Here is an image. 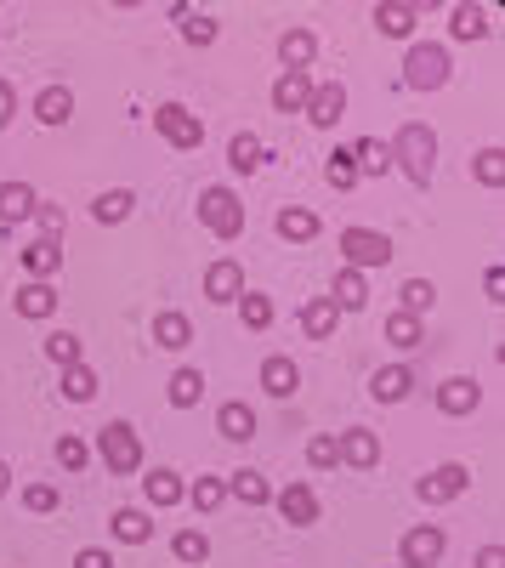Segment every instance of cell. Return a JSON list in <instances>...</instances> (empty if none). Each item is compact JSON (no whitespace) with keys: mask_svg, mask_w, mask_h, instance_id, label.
Returning <instances> with one entry per match:
<instances>
[{"mask_svg":"<svg viewBox=\"0 0 505 568\" xmlns=\"http://www.w3.org/2000/svg\"><path fill=\"white\" fill-rule=\"evenodd\" d=\"M216 426H222L227 444H250V438H256V409H250V404H222Z\"/></svg>","mask_w":505,"mask_h":568,"instance_id":"obj_18","label":"cell"},{"mask_svg":"<svg viewBox=\"0 0 505 568\" xmlns=\"http://www.w3.org/2000/svg\"><path fill=\"white\" fill-rule=\"evenodd\" d=\"M154 131L171 142V148H199V142H205V125L193 120L182 103H159L154 108Z\"/></svg>","mask_w":505,"mask_h":568,"instance_id":"obj_6","label":"cell"},{"mask_svg":"<svg viewBox=\"0 0 505 568\" xmlns=\"http://www.w3.org/2000/svg\"><path fill=\"white\" fill-rule=\"evenodd\" d=\"M477 568H505V551L500 546H483V551H477Z\"/></svg>","mask_w":505,"mask_h":568,"instance_id":"obj_52","label":"cell"},{"mask_svg":"<svg viewBox=\"0 0 505 568\" xmlns=\"http://www.w3.org/2000/svg\"><path fill=\"white\" fill-rule=\"evenodd\" d=\"M262 387H267V398H296V387H301L296 358L267 353V358H262Z\"/></svg>","mask_w":505,"mask_h":568,"instance_id":"obj_10","label":"cell"},{"mask_svg":"<svg viewBox=\"0 0 505 568\" xmlns=\"http://www.w3.org/2000/svg\"><path fill=\"white\" fill-rule=\"evenodd\" d=\"M335 461H341V449H335V438H313V444H307V466H318V472H330Z\"/></svg>","mask_w":505,"mask_h":568,"instance_id":"obj_47","label":"cell"},{"mask_svg":"<svg viewBox=\"0 0 505 568\" xmlns=\"http://www.w3.org/2000/svg\"><path fill=\"white\" fill-rule=\"evenodd\" d=\"M403 80H409L415 91H437L443 80H449V52H443V46H409Z\"/></svg>","mask_w":505,"mask_h":568,"instance_id":"obj_5","label":"cell"},{"mask_svg":"<svg viewBox=\"0 0 505 568\" xmlns=\"http://www.w3.org/2000/svg\"><path fill=\"white\" fill-rule=\"evenodd\" d=\"M35 114H40V125H63L74 114V97H69V86H46L35 97Z\"/></svg>","mask_w":505,"mask_h":568,"instance_id":"obj_28","label":"cell"},{"mask_svg":"<svg viewBox=\"0 0 505 568\" xmlns=\"http://www.w3.org/2000/svg\"><path fill=\"white\" fill-rule=\"evenodd\" d=\"M57 461H63V472H86V444L80 438H57Z\"/></svg>","mask_w":505,"mask_h":568,"instance_id":"obj_46","label":"cell"},{"mask_svg":"<svg viewBox=\"0 0 505 568\" xmlns=\"http://www.w3.org/2000/svg\"><path fill=\"white\" fill-rule=\"evenodd\" d=\"M227 160H233V171H256V165L267 160L262 137H250V131H239V137L227 142Z\"/></svg>","mask_w":505,"mask_h":568,"instance_id":"obj_31","label":"cell"},{"mask_svg":"<svg viewBox=\"0 0 505 568\" xmlns=\"http://www.w3.org/2000/svg\"><path fill=\"white\" fill-rule=\"evenodd\" d=\"M477 404H483V387H477V381H466V375H454V381H443V387H437V409H443V415H471Z\"/></svg>","mask_w":505,"mask_h":568,"instance_id":"obj_12","label":"cell"},{"mask_svg":"<svg viewBox=\"0 0 505 568\" xmlns=\"http://www.w3.org/2000/svg\"><path fill=\"white\" fill-rule=\"evenodd\" d=\"M199 398H205V375H199V370H176L171 375V404L176 409H193Z\"/></svg>","mask_w":505,"mask_h":568,"instance_id":"obj_34","label":"cell"},{"mask_svg":"<svg viewBox=\"0 0 505 568\" xmlns=\"http://www.w3.org/2000/svg\"><path fill=\"white\" fill-rule=\"evenodd\" d=\"M12 114H18V86L0 80V125H12Z\"/></svg>","mask_w":505,"mask_h":568,"instance_id":"obj_50","label":"cell"},{"mask_svg":"<svg viewBox=\"0 0 505 568\" xmlns=\"http://www.w3.org/2000/svg\"><path fill=\"white\" fill-rule=\"evenodd\" d=\"M335 319H341V307L330 302V296H313V302L301 307V330L313 341H330L335 336Z\"/></svg>","mask_w":505,"mask_h":568,"instance_id":"obj_16","label":"cell"},{"mask_svg":"<svg viewBox=\"0 0 505 568\" xmlns=\"http://www.w3.org/2000/svg\"><path fill=\"white\" fill-rule=\"evenodd\" d=\"M313 52H318L313 29H290V35L279 40V57H284V69H290V74H301V69H307V63H313Z\"/></svg>","mask_w":505,"mask_h":568,"instance_id":"obj_20","label":"cell"},{"mask_svg":"<svg viewBox=\"0 0 505 568\" xmlns=\"http://www.w3.org/2000/svg\"><path fill=\"white\" fill-rule=\"evenodd\" d=\"M142 495H148V506H176V500H182V478H176L171 466H154V472L142 478Z\"/></svg>","mask_w":505,"mask_h":568,"instance_id":"obj_21","label":"cell"},{"mask_svg":"<svg viewBox=\"0 0 505 568\" xmlns=\"http://www.w3.org/2000/svg\"><path fill=\"white\" fill-rule=\"evenodd\" d=\"M188 500L199 506V512H216V506L227 500V483H222V478H199V483L188 489Z\"/></svg>","mask_w":505,"mask_h":568,"instance_id":"obj_42","label":"cell"},{"mask_svg":"<svg viewBox=\"0 0 505 568\" xmlns=\"http://www.w3.org/2000/svg\"><path fill=\"white\" fill-rule=\"evenodd\" d=\"M466 483H471V472H466L460 461H449V466H437V472H426V478L415 483V495L432 500V506H443V500H454Z\"/></svg>","mask_w":505,"mask_h":568,"instance_id":"obj_8","label":"cell"},{"mask_svg":"<svg viewBox=\"0 0 505 568\" xmlns=\"http://www.w3.org/2000/svg\"><path fill=\"white\" fill-rule=\"evenodd\" d=\"M35 222H40V239H57V233H63V211H57V205H35Z\"/></svg>","mask_w":505,"mask_h":568,"instance_id":"obj_48","label":"cell"},{"mask_svg":"<svg viewBox=\"0 0 505 568\" xmlns=\"http://www.w3.org/2000/svg\"><path fill=\"white\" fill-rule=\"evenodd\" d=\"M182 23H188L193 46H210V40H216V18H182Z\"/></svg>","mask_w":505,"mask_h":568,"instance_id":"obj_49","label":"cell"},{"mask_svg":"<svg viewBox=\"0 0 505 568\" xmlns=\"http://www.w3.org/2000/svg\"><path fill=\"white\" fill-rule=\"evenodd\" d=\"M227 495L233 500H244V506H267V500H273V489H267V478L262 472H233V478H227Z\"/></svg>","mask_w":505,"mask_h":568,"instance_id":"obj_27","label":"cell"},{"mask_svg":"<svg viewBox=\"0 0 505 568\" xmlns=\"http://www.w3.org/2000/svg\"><path fill=\"white\" fill-rule=\"evenodd\" d=\"M324 177H330V188H358V165H352V148H335L330 154V165H324Z\"/></svg>","mask_w":505,"mask_h":568,"instance_id":"obj_36","label":"cell"},{"mask_svg":"<svg viewBox=\"0 0 505 568\" xmlns=\"http://www.w3.org/2000/svg\"><path fill=\"white\" fill-rule=\"evenodd\" d=\"M205 296H210V302H239V296H244V267L239 262H210Z\"/></svg>","mask_w":505,"mask_h":568,"instance_id":"obj_13","label":"cell"},{"mask_svg":"<svg viewBox=\"0 0 505 568\" xmlns=\"http://www.w3.org/2000/svg\"><path fill=\"white\" fill-rule=\"evenodd\" d=\"M375 29H381V35H415V6H409V0L375 6Z\"/></svg>","mask_w":505,"mask_h":568,"instance_id":"obj_29","label":"cell"},{"mask_svg":"<svg viewBox=\"0 0 505 568\" xmlns=\"http://www.w3.org/2000/svg\"><path fill=\"white\" fill-rule=\"evenodd\" d=\"M91 392H97V375H91L86 364H69V370H63V398H69V404H86Z\"/></svg>","mask_w":505,"mask_h":568,"instance_id":"obj_37","label":"cell"},{"mask_svg":"<svg viewBox=\"0 0 505 568\" xmlns=\"http://www.w3.org/2000/svg\"><path fill=\"white\" fill-rule=\"evenodd\" d=\"M432 160H437V137H432V125L409 120V125L398 131L392 165H403V171H409V182H415V188H426V182H432Z\"/></svg>","mask_w":505,"mask_h":568,"instance_id":"obj_1","label":"cell"},{"mask_svg":"<svg viewBox=\"0 0 505 568\" xmlns=\"http://www.w3.org/2000/svg\"><path fill=\"white\" fill-rule=\"evenodd\" d=\"M307 97H313V80L284 69V80L273 86V108H279V114H301V108H307Z\"/></svg>","mask_w":505,"mask_h":568,"instance_id":"obj_19","label":"cell"},{"mask_svg":"<svg viewBox=\"0 0 505 568\" xmlns=\"http://www.w3.org/2000/svg\"><path fill=\"white\" fill-rule=\"evenodd\" d=\"M131 205H137V194H131V188H114V194H103L97 205H91V216L108 228V222H125V216H131Z\"/></svg>","mask_w":505,"mask_h":568,"instance_id":"obj_33","label":"cell"},{"mask_svg":"<svg viewBox=\"0 0 505 568\" xmlns=\"http://www.w3.org/2000/svg\"><path fill=\"white\" fill-rule=\"evenodd\" d=\"M341 114H347V91L335 86V80L313 86V97H307V120H313V125H335Z\"/></svg>","mask_w":505,"mask_h":568,"instance_id":"obj_14","label":"cell"},{"mask_svg":"<svg viewBox=\"0 0 505 568\" xmlns=\"http://www.w3.org/2000/svg\"><path fill=\"white\" fill-rule=\"evenodd\" d=\"M443 546H449V540H443V529H432V523H420V529H409V534H403L398 557H403L409 568H432L437 557H443Z\"/></svg>","mask_w":505,"mask_h":568,"instance_id":"obj_7","label":"cell"},{"mask_svg":"<svg viewBox=\"0 0 505 568\" xmlns=\"http://www.w3.org/2000/svg\"><path fill=\"white\" fill-rule=\"evenodd\" d=\"M97 455L108 461V472H114V478H131V472L142 466L137 426H131V421H108L103 432H97Z\"/></svg>","mask_w":505,"mask_h":568,"instance_id":"obj_2","label":"cell"},{"mask_svg":"<svg viewBox=\"0 0 505 568\" xmlns=\"http://www.w3.org/2000/svg\"><path fill=\"white\" fill-rule=\"evenodd\" d=\"M437 302V284L432 279H409L403 284V313H415V319H426V307Z\"/></svg>","mask_w":505,"mask_h":568,"instance_id":"obj_38","label":"cell"},{"mask_svg":"<svg viewBox=\"0 0 505 568\" xmlns=\"http://www.w3.org/2000/svg\"><path fill=\"white\" fill-rule=\"evenodd\" d=\"M335 449H341V461L358 466V472H375V466H381V438H375L369 426H352V432H341V438H335Z\"/></svg>","mask_w":505,"mask_h":568,"instance_id":"obj_9","label":"cell"},{"mask_svg":"<svg viewBox=\"0 0 505 568\" xmlns=\"http://www.w3.org/2000/svg\"><path fill=\"white\" fill-rule=\"evenodd\" d=\"M273 506H279L284 523H296V529L318 523V495L307 489V483H290V489H279V495H273Z\"/></svg>","mask_w":505,"mask_h":568,"instance_id":"obj_11","label":"cell"},{"mask_svg":"<svg viewBox=\"0 0 505 568\" xmlns=\"http://www.w3.org/2000/svg\"><path fill=\"white\" fill-rule=\"evenodd\" d=\"M199 222H205L216 239H239L244 233V205L233 188H205L199 194Z\"/></svg>","mask_w":505,"mask_h":568,"instance_id":"obj_3","label":"cell"},{"mask_svg":"<svg viewBox=\"0 0 505 568\" xmlns=\"http://www.w3.org/2000/svg\"><path fill=\"white\" fill-rule=\"evenodd\" d=\"M6 489H12V472H6V461H0V495H6Z\"/></svg>","mask_w":505,"mask_h":568,"instance_id":"obj_53","label":"cell"},{"mask_svg":"<svg viewBox=\"0 0 505 568\" xmlns=\"http://www.w3.org/2000/svg\"><path fill=\"white\" fill-rule=\"evenodd\" d=\"M171 546H176V557H182V563H205V557H210V534L182 529V534L171 540Z\"/></svg>","mask_w":505,"mask_h":568,"instance_id":"obj_40","label":"cell"},{"mask_svg":"<svg viewBox=\"0 0 505 568\" xmlns=\"http://www.w3.org/2000/svg\"><path fill=\"white\" fill-rule=\"evenodd\" d=\"M409 387H415L409 364H386V370H375V381H369V392H375L381 404H398V398H409Z\"/></svg>","mask_w":505,"mask_h":568,"instance_id":"obj_17","label":"cell"},{"mask_svg":"<svg viewBox=\"0 0 505 568\" xmlns=\"http://www.w3.org/2000/svg\"><path fill=\"white\" fill-rule=\"evenodd\" d=\"M23 267H29V273H35L40 284L52 279L57 267H63V245H57V239H35V245L23 250Z\"/></svg>","mask_w":505,"mask_h":568,"instance_id":"obj_23","label":"cell"},{"mask_svg":"<svg viewBox=\"0 0 505 568\" xmlns=\"http://www.w3.org/2000/svg\"><path fill=\"white\" fill-rule=\"evenodd\" d=\"M46 353L69 370V364H80V336H69V330H63V336H46Z\"/></svg>","mask_w":505,"mask_h":568,"instance_id":"obj_45","label":"cell"},{"mask_svg":"<svg viewBox=\"0 0 505 568\" xmlns=\"http://www.w3.org/2000/svg\"><path fill=\"white\" fill-rule=\"evenodd\" d=\"M52 307H57L52 284H29V290H18V313L23 319H52Z\"/></svg>","mask_w":505,"mask_h":568,"instance_id":"obj_32","label":"cell"},{"mask_svg":"<svg viewBox=\"0 0 505 568\" xmlns=\"http://www.w3.org/2000/svg\"><path fill=\"white\" fill-rule=\"evenodd\" d=\"M335 307H364L369 302V284H364V273L358 267H341L335 273V296H330Z\"/></svg>","mask_w":505,"mask_h":568,"instance_id":"obj_30","label":"cell"},{"mask_svg":"<svg viewBox=\"0 0 505 568\" xmlns=\"http://www.w3.org/2000/svg\"><path fill=\"white\" fill-rule=\"evenodd\" d=\"M108 529H114V540H125V546H142V540L154 534V517L137 512V506H125V512H114V523H108Z\"/></svg>","mask_w":505,"mask_h":568,"instance_id":"obj_26","label":"cell"},{"mask_svg":"<svg viewBox=\"0 0 505 568\" xmlns=\"http://www.w3.org/2000/svg\"><path fill=\"white\" fill-rule=\"evenodd\" d=\"M35 188L29 182H0V222H29L35 216Z\"/></svg>","mask_w":505,"mask_h":568,"instance_id":"obj_15","label":"cell"},{"mask_svg":"<svg viewBox=\"0 0 505 568\" xmlns=\"http://www.w3.org/2000/svg\"><path fill=\"white\" fill-rule=\"evenodd\" d=\"M386 341H392V347H398V353H409V347H420V341H426V319H415V313H392V319H386Z\"/></svg>","mask_w":505,"mask_h":568,"instance_id":"obj_24","label":"cell"},{"mask_svg":"<svg viewBox=\"0 0 505 568\" xmlns=\"http://www.w3.org/2000/svg\"><path fill=\"white\" fill-rule=\"evenodd\" d=\"M318 233H324V222H318L313 211H279V239H290V245H313Z\"/></svg>","mask_w":505,"mask_h":568,"instance_id":"obj_25","label":"cell"},{"mask_svg":"<svg viewBox=\"0 0 505 568\" xmlns=\"http://www.w3.org/2000/svg\"><path fill=\"white\" fill-rule=\"evenodd\" d=\"M154 341L165 347V353H182L193 341V324H188V313H159L154 319Z\"/></svg>","mask_w":505,"mask_h":568,"instance_id":"obj_22","label":"cell"},{"mask_svg":"<svg viewBox=\"0 0 505 568\" xmlns=\"http://www.w3.org/2000/svg\"><path fill=\"white\" fill-rule=\"evenodd\" d=\"M23 506H29V512H57V506H63V495H57L52 483H29V489H23Z\"/></svg>","mask_w":505,"mask_h":568,"instance_id":"obj_44","label":"cell"},{"mask_svg":"<svg viewBox=\"0 0 505 568\" xmlns=\"http://www.w3.org/2000/svg\"><path fill=\"white\" fill-rule=\"evenodd\" d=\"M239 313H244V324H250V330H267V324H273V302H267L262 290H244V296H239Z\"/></svg>","mask_w":505,"mask_h":568,"instance_id":"obj_39","label":"cell"},{"mask_svg":"<svg viewBox=\"0 0 505 568\" xmlns=\"http://www.w3.org/2000/svg\"><path fill=\"white\" fill-rule=\"evenodd\" d=\"M454 35H460V40H483L488 35V18H483V12H477V6H454Z\"/></svg>","mask_w":505,"mask_h":568,"instance_id":"obj_41","label":"cell"},{"mask_svg":"<svg viewBox=\"0 0 505 568\" xmlns=\"http://www.w3.org/2000/svg\"><path fill=\"white\" fill-rule=\"evenodd\" d=\"M74 568H114V557H108L103 546H86L80 557H74Z\"/></svg>","mask_w":505,"mask_h":568,"instance_id":"obj_51","label":"cell"},{"mask_svg":"<svg viewBox=\"0 0 505 568\" xmlns=\"http://www.w3.org/2000/svg\"><path fill=\"white\" fill-rule=\"evenodd\" d=\"M352 165H364V171H392V148L381 137H364L352 148Z\"/></svg>","mask_w":505,"mask_h":568,"instance_id":"obj_35","label":"cell"},{"mask_svg":"<svg viewBox=\"0 0 505 568\" xmlns=\"http://www.w3.org/2000/svg\"><path fill=\"white\" fill-rule=\"evenodd\" d=\"M341 262L358 267V273H364V267H386L392 262V239H386V233H369V228H347L341 233Z\"/></svg>","mask_w":505,"mask_h":568,"instance_id":"obj_4","label":"cell"},{"mask_svg":"<svg viewBox=\"0 0 505 568\" xmlns=\"http://www.w3.org/2000/svg\"><path fill=\"white\" fill-rule=\"evenodd\" d=\"M477 182H483V188H500L505 182V154L500 148H483V154H477Z\"/></svg>","mask_w":505,"mask_h":568,"instance_id":"obj_43","label":"cell"}]
</instances>
